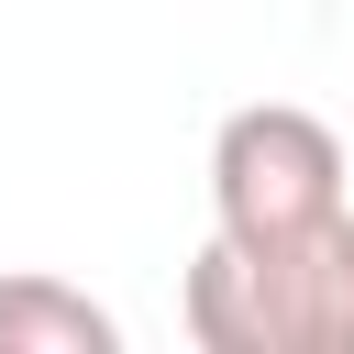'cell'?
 <instances>
[{
	"instance_id": "cell-1",
	"label": "cell",
	"mask_w": 354,
	"mask_h": 354,
	"mask_svg": "<svg viewBox=\"0 0 354 354\" xmlns=\"http://www.w3.org/2000/svg\"><path fill=\"white\" fill-rule=\"evenodd\" d=\"M188 343L199 354H354V210L299 243L210 232L188 266Z\"/></svg>"
},
{
	"instance_id": "cell-2",
	"label": "cell",
	"mask_w": 354,
	"mask_h": 354,
	"mask_svg": "<svg viewBox=\"0 0 354 354\" xmlns=\"http://www.w3.org/2000/svg\"><path fill=\"white\" fill-rule=\"evenodd\" d=\"M343 133L299 100H243L210 133V232L232 243H299L343 221Z\"/></svg>"
},
{
	"instance_id": "cell-3",
	"label": "cell",
	"mask_w": 354,
	"mask_h": 354,
	"mask_svg": "<svg viewBox=\"0 0 354 354\" xmlns=\"http://www.w3.org/2000/svg\"><path fill=\"white\" fill-rule=\"evenodd\" d=\"M0 354H122V321L88 288L22 266V277H0Z\"/></svg>"
}]
</instances>
